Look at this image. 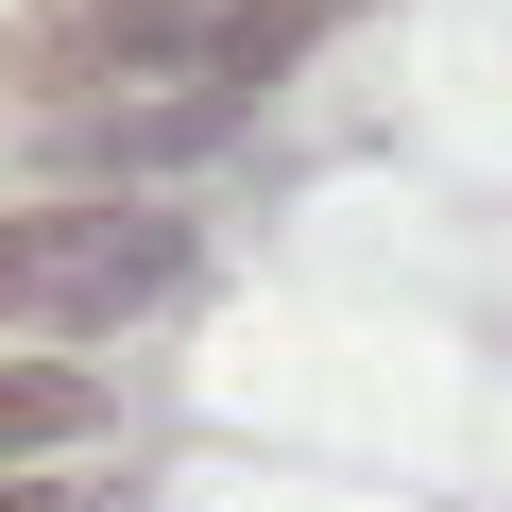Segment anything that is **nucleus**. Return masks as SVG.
<instances>
[{
	"label": "nucleus",
	"instance_id": "f257e3e1",
	"mask_svg": "<svg viewBox=\"0 0 512 512\" xmlns=\"http://www.w3.org/2000/svg\"><path fill=\"white\" fill-rule=\"evenodd\" d=\"M171 291H188V222L171 205L69 188V205H18V222H0V325H18V342H120Z\"/></svg>",
	"mask_w": 512,
	"mask_h": 512
},
{
	"label": "nucleus",
	"instance_id": "f03ea898",
	"mask_svg": "<svg viewBox=\"0 0 512 512\" xmlns=\"http://www.w3.org/2000/svg\"><path fill=\"white\" fill-rule=\"evenodd\" d=\"M256 137V69H205V86H171V103H69L52 120V171H86L103 205H137L154 171H205V154H239Z\"/></svg>",
	"mask_w": 512,
	"mask_h": 512
},
{
	"label": "nucleus",
	"instance_id": "7ed1b4c3",
	"mask_svg": "<svg viewBox=\"0 0 512 512\" xmlns=\"http://www.w3.org/2000/svg\"><path fill=\"white\" fill-rule=\"evenodd\" d=\"M69 35H103V52L205 86V69H274V0H69Z\"/></svg>",
	"mask_w": 512,
	"mask_h": 512
},
{
	"label": "nucleus",
	"instance_id": "20e7f679",
	"mask_svg": "<svg viewBox=\"0 0 512 512\" xmlns=\"http://www.w3.org/2000/svg\"><path fill=\"white\" fill-rule=\"evenodd\" d=\"M86 427H103L86 376H0V444H86Z\"/></svg>",
	"mask_w": 512,
	"mask_h": 512
}]
</instances>
